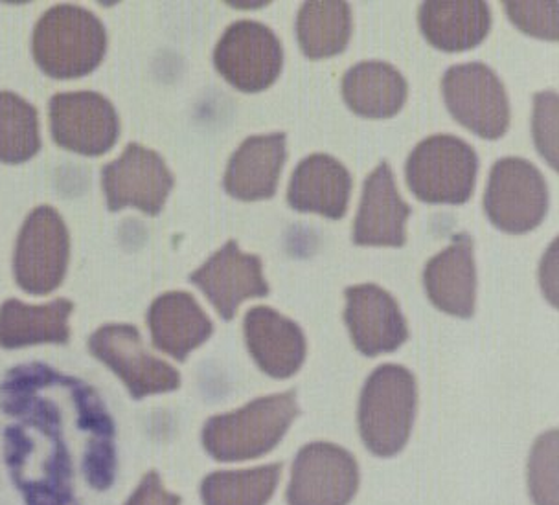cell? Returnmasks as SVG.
<instances>
[{
	"instance_id": "cell-11",
	"label": "cell",
	"mask_w": 559,
	"mask_h": 505,
	"mask_svg": "<svg viewBox=\"0 0 559 505\" xmlns=\"http://www.w3.org/2000/svg\"><path fill=\"white\" fill-rule=\"evenodd\" d=\"M359 488V467L348 450L332 443H311L297 454L289 505H348Z\"/></svg>"
},
{
	"instance_id": "cell-21",
	"label": "cell",
	"mask_w": 559,
	"mask_h": 505,
	"mask_svg": "<svg viewBox=\"0 0 559 505\" xmlns=\"http://www.w3.org/2000/svg\"><path fill=\"white\" fill-rule=\"evenodd\" d=\"M419 28L442 52L478 47L491 28V10L483 0H429L419 8Z\"/></svg>"
},
{
	"instance_id": "cell-25",
	"label": "cell",
	"mask_w": 559,
	"mask_h": 505,
	"mask_svg": "<svg viewBox=\"0 0 559 505\" xmlns=\"http://www.w3.org/2000/svg\"><path fill=\"white\" fill-rule=\"evenodd\" d=\"M352 35L348 2L314 0L306 2L297 17L300 50L309 59L333 58L344 52Z\"/></svg>"
},
{
	"instance_id": "cell-9",
	"label": "cell",
	"mask_w": 559,
	"mask_h": 505,
	"mask_svg": "<svg viewBox=\"0 0 559 505\" xmlns=\"http://www.w3.org/2000/svg\"><path fill=\"white\" fill-rule=\"evenodd\" d=\"M216 70L241 93H262L278 80L284 48L273 29L257 21L230 24L214 52Z\"/></svg>"
},
{
	"instance_id": "cell-8",
	"label": "cell",
	"mask_w": 559,
	"mask_h": 505,
	"mask_svg": "<svg viewBox=\"0 0 559 505\" xmlns=\"http://www.w3.org/2000/svg\"><path fill=\"white\" fill-rule=\"evenodd\" d=\"M442 93L451 117L472 133L486 140H499L507 134V88L488 64H454L443 74Z\"/></svg>"
},
{
	"instance_id": "cell-13",
	"label": "cell",
	"mask_w": 559,
	"mask_h": 505,
	"mask_svg": "<svg viewBox=\"0 0 559 505\" xmlns=\"http://www.w3.org/2000/svg\"><path fill=\"white\" fill-rule=\"evenodd\" d=\"M50 129L58 146L99 157L117 144L120 120L111 101L99 94L64 93L50 99Z\"/></svg>"
},
{
	"instance_id": "cell-28",
	"label": "cell",
	"mask_w": 559,
	"mask_h": 505,
	"mask_svg": "<svg viewBox=\"0 0 559 505\" xmlns=\"http://www.w3.org/2000/svg\"><path fill=\"white\" fill-rule=\"evenodd\" d=\"M528 488L536 505H559L558 502V430H550L537 440L528 461Z\"/></svg>"
},
{
	"instance_id": "cell-31",
	"label": "cell",
	"mask_w": 559,
	"mask_h": 505,
	"mask_svg": "<svg viewBox=\"0 0 559 505\" xmlns=\"http://www.w3.org/2000/svg\"><path fill=\"white\" fill-rule=\"evenodd\" d=\"M181 496L166 491L157 472H147L126 505H181Z\"/></svg>"
},
{
	"instance_id": "cell-3",
	"label": "cell",
	"mask_w": 559,
	"mask_h": 505,
	"mask_svg": "<svg viewBox=\"0 0 559 505\" xmlns=\"http://www.w3.org/2000/svg\"><path fill=\"white\" fill-rule=\"evenodd\" d=\"M32 48L35 63L47 76L76 80L98 69L107 48V32L85 8L59 4L39 19Z\"/></svg>"
},
{
	"instance_id": "cell-12",
	"label": "cell",
	"mask_w": 559,
	"mask_h": 505,
	"mask_svg": "<svg viewBox=\"0 0 559 505\" xmlns=\"http://www.w3.org/2000/svg\"><path fill=\"white\" fill-rule=\"evenodd\" d=\"M102 187L111 212L136 208L142 214L158 215L174 190V175L160 155L129 144L122 157L105 166Z\"/></svg>"
},
{
	"instance_id": "cell-5",
	"label": "cell",
	"mask_w": 559,
	"mask_h": 505,
	"mask_svg": "<svg viewBox=\"0 0 559 505\" xmlns=\"http://www.w3.org/2000/svg\"><path fill=\"white\" fill-rule=\"evenodd\" d=\"M478 157L453 134H435L408 155L405 175L414 197L429 204H464L477 182Z\"/></svg>"
},
{
	"instance_id": "cell-22",
	"label": "cell",
	"mask_w": 559,
	"mask_h": 505,
	"mask_svg": "<svg viewBox=\"0 0 559 505\" xmlns=\"http://www.w3.org/2000/svg\"><path fill=\"white\" fill-rule=\"evenodd\" d=\"M147 324L155 348L181 362L214 333L212 320L195 302V298L182 291L158 297L150 308Z\"/></svg>"
},
{
	"instance_id": "cell-10",
	"label": "cell",
	"mask_w": 559,
	"mask_h": 505,
	"mask_svg": "<svg viewBox=\"0 0 559 505\" xmlns=\"http://www.w3.org/2000/svg\"><path fill=\"white\" fill-rule=\"evenodd\" d=\"M88 349L122 378L136 401L147 395L168 394L181 386L179 372L147 351L134 326L109 324L99 327L88 340Z\"/></svg>"
},
{
	"instance_id": "cell-2",
	"label": "cell",
	"mask_w": 559,
	"mask_h": 505,
	"mask_svg": "<svg viewBox=\"0 0 559 505\" xmlns=\"http://www.w3.org/2000/svg\"><path fill=\"white\" fill-rule=\"evenodd\" d=\"M297 416V394L293 389L260 397L236 412L209 419L203 445L217 461L260 458L282 442Z\"/></svg>"
},
{
	"instance_id": "cell-19",
	"label": "cell",
	"mask_w": 559,
	"mask_h": 505,
	"mask_svg": "<svg viewBox=\"0 0 559 505\" xmlns=\"http://www.w3.org/2000/svg\"><path fill=\"white\" fill-rule=\"evenodd\" d=\"M286 133L260 134L245 140L228 160L223 188L239 201L274 197L286 164Z\"/></svg>"
},
{
	"instance_id": "cell-7",
	"label": "cell",
	"mask_w": 559,
	"mask_h": 505,
	"mask_svg": "<svg viewBox=\"0 0 559 505\" xmlns=\"http://www.w3.org/2000/svg\"><path fill=\"white\" fill-rule=\"evenodd\" d=\"M489 221L508 233H526L548 212V187L542 171L524 158H501L489 173L484 195Z\"/></svg>"
},
{
	"instance_id": "cell-27",
	"label": "cell",
	"mask_w": 559,
	"mask_h": 505,
	"mask_svg": "<svg viewBox=\"0 0 559 505\" xmlns=\"http://www.w3.org/2000/svg\"><path fill=\"white\" fill-rule=\"evenodd\" d=\"M39 149V118L34 105L17 94L0 93V163H26Z\"/></svg>"
},
{
	"instance_id": "cell-30",
	"label": "cell",
	"mask_w": 559,
	"mask_h": 505,
	"mask_svg": "<svg viewBox=\"0 0 559 505\" xmlns=\"http://www.w3.org/2000/svg\"><path fill=\"white\" fill-rule=\"evenodd\" d=\"M534 139L543 158H547L548 164L558 169V96L552 91L536 96Z\"/></svg>"
},
{
	"instance_id": "cell-15",
	"label": "cell",
	"mask_w": 559,
	"mask_h": 505,
	"mask_svg": "<svg viewBox=\"0 0 559 505\" xmlns=\"http://www.w3.org/2000/svg\"><path fill=\"white\" fill-rule=\"evenodd\" d=\"M344 322L362 354L378 357L402 348L408 338L407 320L392 294L373 284L354 285L344 291Z\"/></svg>"
},
{
	"instance_id": "cell-16",
	"label": "cell",
	"mask_w": 559,
	"mask_h": 505,
	"mask_svg": "<svg viewBox=\"0 0 559 505\" xmlns=\"http://www.w3.org/2000/svg\"><path fill=\"white\" fill-rule=\"evenodd\" d=\"M411 206L397 192L389 163L379 164L365 180L361 204L354 223V243L359 247H403Z\"/></svg>"
},
{
	"instance_id": "cell-29",
	"label": "cell",
	"mask_w": 559,
	"mask_h": 505,
	"mask_svg": "<svg viewBox=\"0 0 559 505\" xmlns=\"http://www.w3.org/2000/svg\"><path fill=\"white\" fill-rule=\"evenodd\" d=\"M507 13L524 34L558 39V2H507Z\"/></svg>"
},
{
	"instance_id": "cell-4",
	"label": "cell",
	"mask_w": 559,
	"mask_h": 505,
	"mask_svg": "<svg viewBox=\"0 0 559 505\" xmlns=\"http://www.w3.org/2000/svg\"><path fill=\"white\" fill-rule=\"evenodd\" d=\"M416 397V381L407 368L383 364L373 370L359 401V430L370 453L391 458L407 445Z\"/></svg>"
},
{
	"instance_id": "cell-23",
	"label": "cell",
	"mask_w": 559,
	"mask_h": 505,
	"mask_svg": "<svg viewBox=\"0 0 559 505\" xmlns=\"http://www.w3.org/2000/svg\"><path fill=\"white\" fill-rule=\"evenodd\" d=\"M407 82L392 64L362 61L343 77L344 101L362 118L383 120L396 117L407 101Z\"/></svg>"
},
{
	"instance_id": "cell-20",
	"label": "cell",
	"mask_w": 559,
	"mask_h": 505,
	"mask_svg": "<svg viewBox=\"0 0 559 505\" xmlns=\"http://www.w3.org/2000/svg\"><path fill=\"white\" fill-rule=\"evenodd\" d=\"M352 175L337 158L317 153L304 158L292 175L287 203L304 214L343 219L348 212Z\"/></svg>"
},
{
	"instance_id": "cell-14",
	"label": "cell",
	"mask_w": 559,
	"mask_h": 505,
	"mask_svg": "<svg viewBox=\"0 0 559 505\" xmlns=\"http://www.w3.org/2000/svg\"><path fill=\"white\" fill-rule=\"evenodd\" d=\"M190 281L203 291L210 303L222 314L223 320L236 316L239 305L249 298H263L269 294L267 279L263 278V265L254 254H245L239 244L230 239L225 247L210 256Z\"/></svg>"
},
{
	"instance_id": "cell-6",
	"label": "cell",
	"mask_w": 559,
	"mask_h": 505,
	"mask_svg": "<svg viewBox=\"0 0 559 505\" xmlns=\"http://www.w3.org/2000/svg\"><path fill=\"white\" fill-rule=\"evenodd\" d=\"M67 225L52 206H39L26 217L19 233L13 274L24 292L43 297L63 284L69 267Z\"/></svg>"
},
{
	"instance_id": "cell-24",
	"label": "cell",
	"mask_w": 559,
	"mask_h": 505,
	"mask_svg": "<svg viewBox=\"0 0 559 505\" xmlns=\"http://www.w3.org/2000/svg\"><path fill=\"white\" fill-rule=\"evenodd\" d=\"M72 309V303L64 298L47 305L8 300L0 308V346L17 349L35 344L69 342Z\"/></svg>"
},
{
	"instance_id": "cell-18",
	"label": "cell",
	"mask_w": 559,
	"mask_h": 505,
	"mask_svg": "<svg viewBox=\"0 0 559 505\" xmlns=\"http://www.w3.org/2000/svg\"><path fill=\"white\" fill-rule=\"evenodd\" d=\"M424 285L432 305L459 318L475 313L477 268L473 257V239L459 233L448 249L429 260L424 270Z\"/></svg>"
},
{
	"instance_id": "cell-17",
	"label": "cell",
	"mask_w": 559,
	"mask_h": 505,
	"mask_svg": "<svg viewBox=\"0 0 559 505\" xmlns=\"http://www.w3.org/2000/svg\"><path fill=\"white\" fill-rule=\"evenodd\" d=\"M245 342L263 373L289 378L306 360V337L298 324L274 309L252 308L245 314Z\"/></svg>"
},
{
	"instance_id": "cell-1",
	"label": "cell",
	"mask_w": 559,
	"mask_h": 505,
	"mask_svg": "<svg viewBox=\"0 0 559 505\" xmlns=\"http://www.w3.org/2000/svg\"><path fill=\"white\" fill-rule=\"evenodd\" d=\"M4 461L24 505H85L118 472L117 424L102 395L82 378L41 362L21 364L0 383Z\"/></svg>"
},
{
	"instance_id": "cell-26",
	"label": "cell",
	"mask_w": 559,
	"mask_h": 505,
	"mask_svg": "<svg viewBox=\"0 0 559 505\" xmlns=\"http://www.w3.org/2000/svg\"><path fill=\"white\" fill-rule=\"evenodd\" d=\"M282 465L212 472L201 483L204 505H265L278 485Z\"/></svg>"
}]
</instances>
